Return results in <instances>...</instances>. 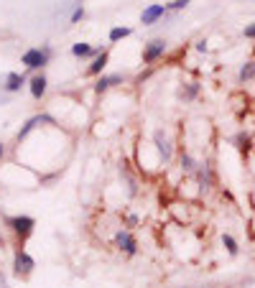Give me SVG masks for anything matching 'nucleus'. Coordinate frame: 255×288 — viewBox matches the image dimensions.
<instances>
[{
	"mask_svg": "<svg viewBox=\"0 0 255 288\" xmlns=\"http://www.w3.org/2000/svg\"><path fill=\"white\" fill-rule=\"evenodd\" d=\"M237 79H240V82H250V79H255V62H245L243 67H240Z\"/></svg>",
	"mask_w": 255,
	"mask_h": 288,
	"instance_id": "obj_14",
	"label": "nucleus"
},
{
	"mask_svg": "<svg viewBox=\"0 0 255 288\" xmlns=\"http://www.w3.org/2000/svg\"><path fill=\"white\" fill-rule=\"evenodd\" d=\"M197 179H199V184L202 186H212V169H209V166H202L199 169V174H197Z\"/></svg>",
	"mask_w": 255,
	"mask_h": 288,
	"instance_id": "obj_15",
	"label": "nucleus"
},
{
	"mask_svg": "<svg viewBox=\"0 0 255 288\" xmlns=\"http://www.w3.org/2000/svg\"><path fill=\"white\" fill-rule=\"evenodd\" d=\"M23 84H26V77H23V74H18V72H10V74H8V84H5L8 92H18Z\"/></svg>",
	"mask_w": 255,
	"mask_h": 288,
	"instance_id": "obj_11",
	"label": "nucleus"
},
{
	"mask_svg": "<svg viewBox=\"0 0 255 288\" xmlns=\"http://www.w3.org/2000/svg\"><path fill=\"white\" fill-rule=\"evenodd\" d=\"M82 18H84V10H82V8H77V10L72 13V23H79Z\"/></svg>",
	"mask_w": 255,
	"mask_h": 288,
	"instance_id": "obj_20",
	"label": "nucleus"
},
{
	"mask_svg": "<svg viewBox=\"0 0 255 288\" xmlns=\"http://www.w3.org/2000/svg\"><path fill=\"white\" fill-rule=\"evenodd\" d=\"M0 245H3V237H0Z\"/></svg>",
	"mask_w": 255,
	"mask_h": 288,
	"instance_id": "obj_23",
	"label": "nucleus"
},
{
	"mask_svg": "<svg viewBox=\"0 0 255 288\" xmlns=\"http://www.w3.org/2000/svg\"><path fill=\"white\" fill-rule=\"evenodd\" d=\"M182 169L184 171H194V158L189 153H182Z\"/></svg>",
	"mask_w": 255,
	"mask_h": 288,
	"instance_id": "obj_18",
	"label": "nucleus"
},
{
	"mask_svg": "<svg viewBox=\"0 0 255 288\" xmlns=\"http://www.w3.org/2000/svg\"><path fill=\"white\" fill-rule=\"evenodd\" d=\"M21 62L26 64V69H41V67H46V62H49V49H28L23 54Z\"/></svg>",
	"mask_w": 255,
	"mask_h": 288,
	"instance_id": "obj_1",
	"label": "nucleus"
},
{
	"mask_svg": "<svg viewBox=\"0 0 255 288\" xmlns=\"http://www.w3.org/2000/svg\"><path fill=\"white\" fill-rule=\"evenodd\" d=\"M13 268H16L18 276H28V273L36 268V260H34V257L28 255L26 250H18V252H16V260H13Z\"/></svg>",
	"mask_w": 255,
	"mask_h": 288,
	"instance_id": "obj_4",
	"label": "nucleus"
},
{
	"mask_svg": "<svg viewBox=\"0 0 255 288\" xmlns=\"http://www.w3.org/2000/svg\"><path fill=\"white\" fill-rule=\"evenodd\" d=\"M156 145H158V150H161V156H163V161H171V143L163 138V133H156Z\"/></svg>",
	"mask_w": 255,
	"mask_h": 288,
	"instance_id": "obj_13",
	"label": "nucleus"
},
{
	"mask_svg": "<svg viewBox=\"0 0 255 288\" xmlns=\"http://www.w3.org/2000/svg\"><path fill=\"white\" fill-rule=\"evenodd\" d=\"M115 245L123 250L125 255H136V250H138V242H136V237H133L128 230H120L117 235H115Z\"/></svg>",
	"mask_w": 255,
	"mask_h": 288,
	"instance_id": "obj_5",
	"label": "nucleus"
},
{
	"mask_svg": "<svg viewBox=\"0 0 255 288\" xmlns=\"http://www.w3.org/2000/svg\"><path fill=\"white\" fill-rule=\"evenodd\" d=\"M123 82V77H120V74H112V77H100L97 82H95V89L97 92H105V89H110L112 84H120Z\"/></svg>",
	"mask_w": 255,
	"mask_h": 288,
	"instance_id": "obj_12",
	"label": "nucleus"
},
{
	"mask_svg": "<svg viewBox=\"0 0 255 288\" xmlns=\"http://www.w3.org/2000/svg\"><path fill=\"white\" fill-rule=\"evenodd\" d=\"M222 245L227 248L230 255H237V250H240V248H237V240H235L232 235H222Z\"/></svg>",
	"mask_w": 255,
	"mask_h": 288,
	"instance_id": "obj_17",
	"label": "nucleus"
},
{
	"mask_svg": "<svg viewBox=\"0 0 255 288\" xmlns=\"http://www.w3.org/2000/svg\"><path fill=\"white\" fill-rule=\"evenodd\" d=\"M46 77H43V74H36V77L31 79V95L36 97V100H41L43 95H46Z\"/></svg>",
	"mask_w": 255,
	"mask_h": 288,
	"instance_id": "obj_8",
	"label": "nucleus"
},
{
	"mask_svg": "<svg viewBox=\"0 0 255 288\" xmlns=\"http://www.w3.org/2000/svg\"><path fill=\"white\" fill-rule=\"evenodd\" d=\"M186 5H189V0H174L169 8H171V10H182V8H186Z\"/></svg>",
	"mask_w": 255,
	"mask_h": 288,
	"instance_id": "obj_19",
	"label": "nucleus"
},
{
	"mask_svg": "<svg viewBox=\"0 0 255 288\" xmlns=\"http://www.w3.org/2000/svg\"><path fill=\"white\" fill-rule=\"evenodd\" d=\"M130 36V28L128 26H117V28H112L110 31V41L115 43V41H123V38H128Z\"/></svg>",
	"mask_w": 255,
	"mask_h": 288,
	"instance_id": "obj_16",
	"label": "nucleus"
},
{
	"mask_svg": "<svg viewBox=\"0 0 255 288\" xmlns=\"http://www.w3.org/2000/svg\"><path fill=\"white\" fill-rule=\"evenodd\" d=\"M245 38H255V23L245 26Z\"/></svg>",
	"mask_w": 255,
	"mask_h": 288,
	"instance_id": "obj_21",
	"label": "nucleus"
},
{
	"mask_svg": "<svg viewBox=\"0 0 255 288\" xmlns=\"http://www.w3.org/2000/svg\"><path fill=\"white\" fill-rule=\"evenodd\" d=\"M72 54H74V56H100L102 49H92L89 43H74V46H72Z\"/></svg>",
	"mask_w": 255,
	"mask_h": 288,
	"instance_id": "obj_10",
	"label": "nucleus"
},
{
	"mask_svg": "<svg viewBox=\"0 0 255 288\" xmlns=\"http://www.w3.org/2000/svg\"><path fill=\"white\" fill-rule=\"evenodd\" d=\"M8 227L16 235H21V237H28L34 232V227H36V222H34V217H26V215H18V217H10L8 219Z\"/></svg>",
	"mask_w": 255,
	"mask_h": 288,
	"instance_id": "obj_2",
	"label": "nucleus"
},
{
	"mask_svg": "<svg viewBox=\"0 0 255 288\" xmlns=\"http://www.w3.org/2000/svg\"><path fill=\"white\" fill-rule=\"evenodd\" d=\"M41 123H51V117L49 115H36V117H31V120H28V123L21 128V133H18V138H26V135L28 133H31L36 125H41Z\"/></svg>",
	"mask_w": 255,
	"mask_h": 288,
	"instance_id": "obj_9",
	"label": "nucleus"
},
{
	"mask_svg": "<svg viewBox=\"0 0 255 288\" xmlns=\"http://www.w3.org/2000/svg\"><path fill=\"white\" fill-rule=\"evenodd\" d=\"M163 51H166V41H163V38L148 41V43H146V51H143V62H146V64L158 62V59L163 56Z\"/></svg>",
	"mask_w": 255,
	"mask_h": 288,
	"instance_id": "obj_3",
	"label": "nucleus"
},
{
	"mask_svg": "<svg viewBox=\"0 0 255 288\" xmlns=\"http://www.w3.org/2000/svg\"><path fill=\"white\" fill-rule=\"evenodd\" d=\"M108 59H110L108 51H102L100 56H95V59H92V64L87 67V74H89V77H97V74H102V69L108 67Z\"/></svg>",
	"mask_w": 255,
	"mask_h": 288,
	"instance_id": "obj_7",
	"label": "nucleus"
},
{
	"mask_svg": "<svg viewBox=\"0 0 255 288\" xmlns=\"http://www.w3.org/2000/svg\"><path fill=\"white\" fill-rule=\"evenodd\" d=\"M3 153H5V148H3V143H0V158H3Z\"/></svg>",
	"mask_w": 255,
	"mask_h": 288,
	"instance_id": "obj_22",
	"label": "nucleus"
},
{
	"mask_svg": "<svg viewBox=\"0 0 255 288\" xmlns=\"http://www.w3.org/2000/svg\"><path fill=\"white\" fill-rule=\"evenodd\" d=\"M163 13H166V8H163L161 3L148 5V8L143 10V16H141V23H143V26H153L158 18H163Z\"/></svg>",
	"mask_w": 255,
	"mask_h": 288,
	"instance_id": "obj_6",
	"label": "nucleus"
}]
</instances>
